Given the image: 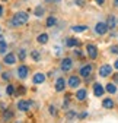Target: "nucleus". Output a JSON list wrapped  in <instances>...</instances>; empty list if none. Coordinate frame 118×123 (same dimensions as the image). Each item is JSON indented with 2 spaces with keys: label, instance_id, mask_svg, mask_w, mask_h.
Returning <instances> with one entry per match:
<instances>
[{
  "label": "nucleus",
  "instance_id": "nucleus-1",
  "mask_svg": "<svg viewBox=\"0 0 118 123\" xmlns=\"http://www.w3.org/2000/svg\"><path fill=\"white\" fill-rule=\"evenodd\" d=\"M28 21H29V15L26 12H18V13L13 15V18L10 21V25L12 26H22V25L28 24Z\"/></svg>",
  "mask_w": 118,
  "mask_h": 123
},
{
  "label": "nucleus",
  "instance_id": "nucleus-2",
  "mask_svg": "<svg viewBox=\"0 0 118 123\" xmlns=\"http://www.w3.org/2000/svg\"><path fill=\"white\" fill-rule=\"evenodd\" d=\"M108 25H107V22H98L96 25H95V32L98 34V35H105L107 32H108Z\"/></svg>",
  "mask_w": 118,
  "mask_h": 123
},
{
  "label": "nucleus",
  "instance_id": "nucleus-3",
  "mask_svg": "<svg viewBox=\"0 0 118 123\" xmlns=\"http://www.w3.org/2000/svg\"><path fill=\"white\" fill-rule=\"evenodd\" d=\"M111 73H112V66L111 65H102L99 68V76H102V78H107Z\"/></svg>",
  "mask_w": 118,
  "mask_h": 123
},
{
  "label": "nucleus",
  "instance_id": "nucleus-4",
  "mask_svg": "<svg viewBox=\"0 0 118 123\" xmlns=\"http://www.w3.org/2000/svg\"><path fill=\"white\" fill-rule=\"evenodd\" d=\"M86 51H87V56L91 59H93V60L98 57V47L93 45V44H87L86 45Z\"/></svg>",
  "mask_w": 118,
  "mask_h": 123
},
{
  "label": "nucleus",
  "instance_id": "nucleus-5",
  "mask_svg": "<svg viewBox=\"0 0 118 123\" xmlns=\"http://www.w3.org/2000/svg\"><path fill=\"white\" fill-rule=\"evenodd\" d=\"M71 68H73V60L70 57H64L61 60V70L63 72H69Z\"/></svg>",
  "mask_w": 118,
  "mask_h": 123
},
{
  "label": "nucleus",
  "instance_id": "nucleus-6",
  "mask_svg": "<svg viewBox=\"0 0 118 123\" xmlns=\"http://www.w3.org/2000/svg\"><path fill=\"white\" fill-rule=\"evenodd\" d=\"M92 70H93L92 65H85V66L80 68V76H83V78H89Z\"/></svg>",
  "mask_w": 118,
  "mask_h": 123
},
{
  "label": "nucleus",
  "instance_id": "nucleus-7",
  "mask_svg": "<svg viewBox=\"0 0 118 123\" xmlns=\"http://www.w3.org/2000/svg\"><path fill=\"white\" fill-rule=\"evenodd\" d=\"M3 63L5 65H15L16 63V56H15L13 53H7L3 56Z\"/></svg>",
  "mask_w": 118,
  "mask_h": 123
},
{
  "label": "nucleus",
  "instance_id": "nucleus-8",
  "mask_svg": "<svg viewBox=\"0 0 118 123\" xmlns=\"http://www.w3.org/2000/svg\"><path fill=\"white\" fill-rule=\"evenodd\" d=\"M54 88H55V91H57V92H63V91H64V88H66V81H64V78H57Z\"/></svg>",
  "mask_w": 118,
  "mask_h": 123
},
{
  "label": "nucleus",
  "instance_id": "nucleus-9",
  "mask_svg": "<svg viewBox=\"0 0 118 123\" xmlns=\"http://www.w3.org/2000/svg\"><path fill=\"white\" fill-rule=\"evenodd\" d=\"M29 107H31V103H29L28 100H21V101H18V110H19V111H28Z\"/></svg>",
  "mask_w": 118,
  "mask_h": 123
},
{
  "label": "nucleus",
  "instance_id": "nucleus-10",
  "mask_svg": "<svg viewBox=\"0 0 118 123\" xmlns=\"http://www.w3.org/2000/svg\"><path fill=\"white\" fill-rule=\"evenodd\" d=\"M28 75H29V69H28V66L21 65V66L18 68V76H19L21 79H25Z\"/></svg>",
  "mask_w": 118,
  "mask_h": 123
},
{
  "label": "nucleus",
  "instance_id": "nucleus-11",
  "mask_svg": "<svg viewBox=\"0 0 118 123\" xmlns=\"http://www.w3.org/2000/svg\"><path fill=\"white\" fill-rule=\"evenodd\" d=\"M44 81H45V75L41 73V72H37L34 75V78H32V82L35 85H39V84H44Z\"/></svg>",
  "mask_w": 118,
  "mask_h": 123
},
{
  "label": "nucleus",
  "instance_id": "nucleus-12",
  "mask_svg": "<svg viewBox=\"0 0 118 123\" xmlns=\"http://www.w3.org/2000/svg\"><path fill=\"white\" fill-rule=\"evenodd\" d=\"M80 85V78H79V76H70V78H69V86L70 88H77Z\"/></svg>",
  "mask_w": 118,
  "mask_h": 123
},
{
  "label": "nucleus",
  "instance_id": "nucleus-13",
  "mask_svg": "<svg viewBox=\"0 0 118 123\" xmlns=\"http://www.w3.org/2000/svg\"><path fill=\"white\" fill-rule=\"evenodd\" d=\"M104 92H105V89H104V86H102L101 84H93V94L96 95V97H102L104 95Z\"/></svg>",
  "mask_w": 118,
  "mask_h": 123
},
{
  "label": "nucleus",
  "instance_id": "nucleus-14",
  "mask_svg": "<svg viewBox=\"0 0 118 123\" xmlns=\"http://www.w3.org/2000/svg\"><path fill=\"white\" fill-rule=\"evenodd\" d=\"M107 25H108L109 29H114V28L117 26V18L114 16V15H109V16H108V19H107Z\"/></svg>",
  "mask_w": 118,
  "mask_h": 123
},
{
  "label": "nucleus",
  "instance_id": "nucleus-15",
  "mask_svg": "<svg viewBox=\"0 0 118 123\" xmlns=\"http://www.w3.org/2000/svg\"><path fill=\"white\" fill-rule=\"evenodd\" d=\"M86 97H87V91H86L85 88H80V89L76 92V98H77L79 101H83V100H86Z\"/></svg>",
  "mask_w": 118,
  "mask_h": 123
},
{
  "label": "nucleus",
  "instance_id": "nucleus-16",
  "mask_svg": "<svg viewBox=\"0 0 118 123\" xmlns=\"http://www.w3.org/2000/svg\"><path fill=\"white\" fill-rule=\"evenodd\" d=\"M37 43H38V44H47V43H48V34H45V32L39 34V35L37 37Z\"/></svg>",
  "mask_w": 118,
  "mask_h": 123
},
{
  "label": "nucleus",
  "instance_id": "nucleus-17",
  "mask_svg": "<svg viewBox=\"0 0 118 123\" xmlns=\"http://www.w3.org/2000/svg\"><path fill=\"white\" fill-rule=\"evenodd\" d=\"M79 44H80V41L77 38H67L66 40V45H67V47H76V45H79Z\"/></svg>",
  "mask_w": 118,
  "mask_h": 123
},
{
  "label": "nucleus",
  "instance_id": "nucleus-18",
  "mask_svg": "<svg viewBox=\"0 0 118 123\" xmlns=\"http://www.w3.org/2000/svg\"><path fill=\"white\" fill-rule=\"evenodd\" d=\"M34 13H35V16H37V18H41L42 15L45 13V7H44V6H41V5H38V6L35 7Z\"/></svg>",
  "mask_w": 118,
  "mask_h": 123
},
{
  "label": "nucleus",
  "instance_id": "nucleus-19",
  "mask_svg": "<svg viewBox=\"0 0 118 123\" xmlns=\"http://www.w3.org/2000/svg\"><path fill=\"white\" fill-rule=\"evenodd\" d=\"M55 24H57V18H55V16H53V15H51V16H48V18H47V21H45V25H47L48 28L55 26Z\"/></svg>",
  "mask_w": 118,
  "mask_h": 123
},
{
  "label": "nucleus",
  "instance_id": "nucleus-20",
  "mask_svg": "<svg viewBox=\"0 0 118 123\" xmlns=\"http://www.w3.org/2000/svg\"><path fill=\"white\" fill-rule=\"evenodd\" d=\"M87 26L86 25H73L71 26V31L73 32H83V31H86Z\"/></svg>",
  "mask_w": 118,
  "mask_h": 123
},
{
  "label": "nucleus",
  "instance_id": "nucleus-21",
  "mask_svg": "<svg viewBox=\"0 0 118 123\" xmlns=\"http://www.w3.org/2000/svg\"><path fill=\"white\" fill-rule=\"evenodd\" d=\"M102 105H104L105 109H114V100H111V98H105L104 101H102Z\"/></svg>",
  "mask_w": 118,
  "mask_h": 123
},
{
  "label": "nucleus",
  "instance_id": "nucleus-22",
  "mask_svg": "<svg viewBox=\"0 0 118 123\" xmlns=\"http://www.w3.org/2000/svg\"><path fill=\"white\" fill-rule=\"evenodd\" d=\"M29 54H31V57H32L35 62H39V60H41V53H39V51H37V50H32Z\"/></svg>",
  "mask_w": 118,
  "mask_h": 123
},
{
  "label": "nucleus",
  "instance_id": "nucleus-23",
  "mask_svg": "<svg viewBox=\"0 0 118 123\" xmlns=\"http://www.w3.org/2000/svg\"><path fill=\"white\" fill-rule=\"evenodd\" d=\"M107 91L109 92V94H115V92H117V86H115V84H108V85H107Z\"/></svg>",
  "mask_w": 118,
  "mask_h": 123
},
{
  "label": "nucleus",
  "instance_id": "nucleus-24",
  "mask_svg": "<svg viewBox=\"0 0 118 123\" xmlns=\"http://www.w3.org/2000/svg\"><path fill=\"white\" fill-rule=\"evenodd\" d=\"M77 116H79V114H77L76 111H73V110H69V111H67V114H66V117H67L69 120H71V119H76Z\"/></svg>",
  "mask_w": 118,
  "mask_h": 123
},
{
  "label": "nucleus",
  "instance_id": "nucleus-25",
  "mask_svg": "<svg viewBox=\"0 0 118 123\" xmlns=\"http://www.w3.org/2000/svg\"><path fill=\"white\" fill-rule=\"evenodd\" d=\"M18 57H19V60H25L26 59V50L25 49H21L18 51Z\"/></svg>",
  "mask_w": 118,
  "mask_h": 123
},
{
  "label": "nucleus",
  "instance_id": "nucleus-26",
  "mask_svg": "<svg viewBox=\"0 0 118 123\" xmlns=\"http://www.w3.org/2000/svg\"><path fill=\"white\" fill-rule=\"evenodd\" d=\"M6 51H7V44L5 41V43L0 44V54H6Z\"/></svg>",
  "mask_w": 118,
  "mask_h": 123
},
{
  "label": "nucleus",
  "instance_id": "nucleus-27",
  "mask_svg": "<svg viewBox=\"0 0 118 123\" xmlns=\"http://www.w3.org/2000/svg\"><path fill=\"white\" fill-rule=\"evenodd\" d=\"M13 92H15V86L13 85H7L6 86V94L7 95H13Z\"/></svg>",
  "mask_w": 118,
  "mask_h": 123
},
{
  "label": "nucleus",
  "instance_id": "nucleus-28",
  "mask_svg": "<svg viewBox=\"0 0 118 123\" xmlns=\"http://www.w3.org/2000/svg\"><path fill=\"white\" fill-rule=\"evenodd\" d=\"M48 110H50V114H51V116H57V109H55L54 105H50Z\"/></svg>",
  "mask_w": 118,
  "mask_h": 123
},
{
  "label": "nucleus",
  "instance_id": "nucleus-29",
  "mask_svg": "<svg viewBox=\"0 0 118 123\" xmlns=\"http://www.w3.org/2000/svg\"><path fill=\"white\" fill-rule=\"evenodd\" d=\"M75 5H76V6H80V7H83V6L86 5V0H75Z\"/></svg>",
  "mask_w": 118,
  "mask_h": 123
},
{
  "label": "nucleus",
  "instance_id": "nucleus-30",
  "mask_svg": "<svg viewBox=\"0 0 118 123\" xmlns=\"http://www.w3.org/2000/svg\"><path fill=\"white\" fill-rule=\"evenodd\" d=\"M2 79H3V81H9V79H10V73H9V72H3V73H2Z\"/></svg>",
  "mask_w": 118,
  "mask_h": 123
},
{
  "label": "nucleus",
  "instance_id": "nucleus-31",
  "mask_svg": "<svg viewBox=\"0 0 118 123\" xmlns=\"http://www.w3.org/2000/svg\"><path fill=\"white\" fill-rule=\"evenodd\" d=\"M12 116H13V114H12V111H9V110H7V111L3 114V119H5V120H9V119H12Z\"/></svg>",
  "mask_w": 118,
  "mask_h": 123
},
{
  "label": "nucleus",
  "instance_id": "nucleus-32",
  "mask_svg": "<svg viewBox=\"0 0 118 123\" xmlns=\"http://www.w3.org/2000/svg\"><path fill=\"white\" fill-rule=\"evenodd\" d=\"M111 53H114V54H118V45H111Z\"/></svg>",
  "mask_w": 118,
  "mask_h": 123
},
{
  "label": "nucleus",
  "instance_id": "nucleus-33",
  "mask_svg": "<svg viewBox=\"0 0 118 123\" xmlns=\"http://www.w3.org/2000/svg\"><path fill=\"white\" fill-rule=\"evenodd\" d=\"M77 117H79V119H85V117H87V111H85V113H80Z\"/></svg>",
  "mask_w": 118,
  "mask_h": 123
},
{
  "label": "nucleus",
  "instance_id": "nucleus-34",
  "mask_svg": "<svg viewBox=\"0 0 118 123\" xmlns=\"http://www.w3.org/2000/svg\"><path fill=\"white\" fill-rule=\"evenodd\" d=\"M75 56H77V57H82V51H80V50H75Z\"/></svg>",
  "mask_w": 118,
  "mask_h": 123
},
{
  "label": "nucleus",
  "instance_id": "nucleus-35",
  "mask_svg": "<svg viewBox=\"0 0 118 123\" xmlns=\"http://www.w3.org/2000/svg\"><path fill=\"white\" fill-rule=\"evenodd\" d=\"M95 2H96V3H98L99 6H102V5H104V3H105V0H95Z\"/></svg>",
  "mask_w": 118,
  "mask_h": 123
},
{
  "label": "nucleus",
  "instance_id": "nucleus-36",
  "mask_svg": "<svg viewBox=\"0 0 118 123\" xmlns=\"http://www.w3.org/2000/svg\"><path fill=\"white\" fill-rule=\"evenodd\" d=\"M45 2H47V3H58L60 0H45Z\"/></svg>",
  "mask_w": 118,
  "mask_h": 123
},
{
  "label": "nucleus",
  "instance_id": "nucleus-37",
  "mask_svg": "<svg viewBox=\"0 0 118 123\" xmlns=\"http://www.w3.org/2000/svg\"><path fill=\"white\" fill-rule=\"evenodd\" d=\"M114 82H117V84H118V73H115V75H114Z\"/></svg>",
  "mask_w": 118,
  "mask_h": 123
},
{
  "label": "nucleus",
  "instance_id": "nucleus-38",
  "mask_svg": "<svg viewBox=\"0 0 118 123\" xmlns=\"http://www.w3.org/2000/svg\"><path fill=\"white\" fill-rule=\"evenodd\" d=\"M2 43H5V37H3L2 34H0V44H2Z\"/></svg>",
  "mask_w": 118,
  "mask_h": 123
},
{
  "label": "nucleus",
  "instance_id": "nucleus-39",
  "mask_svg": "<svg viewBox=\"0 0 118 123\" xmlns=\"http://www.w3.org/2000/svg\"><path fill=\"white\" fill-rule=\"evenodd\" d=\"M2 15H3V6L0 5V18H2Z\"/></svg>",
  "mask_w": 118,
  "mask_h": 123
},
{
  "label": "nucleus",
  "instance_id": "nucleus-40",
  "mask_svg": "<svg viewBox=\"0 0 118 123\" xmlns=\"http://www.w3.org/2000/svg\"><path fill=\"white\" fill-rule=\"evenodd\" d=\"M112 3H114V6H115V7H118V0H114Z\"/></svg>",
  "mask_w": 118,
  "mask_h": 123
},
{
  "label": "nucleus",
  "instance_id": "nucleus-41",
  "mask_svg": "<svg viewBox=\"0 0 118 123\" xmlns=\"http://www.w3.org/2000/svg\"><path fill=\"white\" fill-rule=\"evenodd\" d=\"M114 68H115V69H118V60H115V63H114Z\"/></svg>",
  "mask_w": 118,
  "mask_h": 123
},
{
  "label": "nucleus",
  "instance_id": "nucleus-42",
  "mask_svg": "<svg viewBox=\"0 0 118 123\" xmlns=\"http://www.w3.org/2000/svg\"><path fill=\"white\" fill-rule=\"evenodd\" d=\"M2 2H7V0H2Z\"/></svg>",
  "mask_w": 118,
  "mask_h": 123
},
{
  "label": "nucleus",
  "instance_id": "nucleus-43",
  "mask_svg": "<svg viewBox=\"0 0 118 123\" xmlns=\"http://www.w3.org/2000/svg\"><path fill=\"white\" fill-rule=\"evenodd\" d=\"M0 32H2V28H0Z\"/></svg>",
  "mask_w": 118,
  "mask_h": 123
},
{
  "label": "nucleus",
  "instance_id": "nucleus-44",
  "mask_svg": "<svg viewBox=\"0 0 118 123\" xmlns=\"http://www.w3.org/2000/svg\"><path fill=\"white\" fill-rule=\"evenodd\" d=\"M25 2H26V0H25Z\"/></svg>",
  "mask_w": 118,
  "mask_h": 123
}]
</instances>
